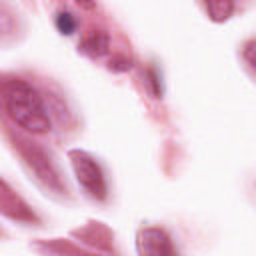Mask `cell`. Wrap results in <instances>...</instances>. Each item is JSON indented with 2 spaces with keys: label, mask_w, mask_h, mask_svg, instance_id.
Wrapping results in <instances>:
<instances>
[{
  "label": "cell",
  "mask_w": 256,
  "mask_h": 256,
  "mask_svg": "<svg viewBox=\"0 0 256 256\" xmlns=\"http://www.w3.org/2000/svg\"><path fill=\"white\" fill-rule=\"evenodd\" d=\"M2 98L8 116L26 132L46 134L52 128L50 114L38 90L20 78H10L2 84Z\"/></svg>",
  "instance_id": "1"
},
{
  "label": "cell",
  "mask_w": 256,
  "mask_h": 256,
  "mask_svg": "<svg viewBox=\"0 0 256 256\" xmlns=\"http://www.w3.org/2000/svg\"><path fill=\"white\" fill-rule=\"evenodd\" d=\"M68 158H70L74 176L78 184L84 188V192L94 200H104L108 196V184L96 158L84 150H70Z\"/></svg>",
  "instance_id": "2"
},
{
  "label": "cell",
  "mask_w": 256,
  "mask_h": 256,
  "mask_svg": "<svg viewBox=\"0 0 256 256\" xmlns=\"http://www.w3.org/2000/svg\"><path fill=\"white\" fill-rule=\"evenodd\" d=\"M136 250L146 256H170L176 252L170 236L156 226L142 228L136 236Z\"/></svg>",
  "instance_id": "3"
},
{
  "label": "cell",
  "mask_w": 256,
  "mask_h": 256,
  "mask_svg": "<svg viewBox=\"0 0 256 256\" xmlns=\"http://www.w3.org/2000/svg\"><path fill=\"white\" fill-rule=\"evenodd\" d=\"M26 144H28V146H26L22 152H24V156H26L28 164H30V166L34 168V172L38 174V178H40V180H44V182H46V186H50V188H54V190H62L60 178H58V174H56L54 166L50 164V160L44 156V152H42L40 148L32 146L30 142H26Z\"/></svg>",
  "instance_id": "4"
},
{
  "label": "cell",
  "mask_w": 256,
  "mask_h": 256,
  "mask_svg": "<svg viewBox=\"0 0 256 256\" xmlns=\"http://www.w3.org/2000/svg\"><path fill=\"white\" fill-rule=\"evenodd\" d=\"M0 210L4 214H8L10 218H14V220H34V212L2 180H0Z\"/></svg>",
  "instance_id": "5"
},
{
  "label": "cell",
  "mask_w": 256,
  "mask_h": 256,
  "mask_svg": "<svg viewBox=\"0 0 256 256\" xmlns=\"http://www.w3.org/2000/svg\"><path fill=\"white\" fill-rule=\"evenodd\" d=\"M108 46H110V38H108V34H106L104 30H92V32L86 34V36L80 40V44H78L80 52L86 54V56H90V58H100V56H104V54L108 52Z\"/></svg>",
  "instance_id": "6"
},
{
  "label": "cell",
  "mask_w": 256,
  "mask_h": 256,
  "mask_svg": "<svg viewBox=\"0 0 256 256\" xmlns=\"http://www.w3.org/2000/svg\"><path fill=\"white\" fill-rule=\"evenodd\" d=\"M212 22H226L234 14V0H202Z\"/></svg>",
  "instance_id": "7"
},
{
  "label": "cell",
  "mask_w": 256,
  "mask_h": 256,
  "mask_svg": "<svg viewBox=\"0 0 256 256\" xmlns=\"http://www.w3.org/2000/svg\"><path fill=\"white\" fill-rule=\"evenodd\" d=\"M56 28L60 34L70 36L76 32V18L70 12H58L56 14Z\"/></svg>",
  "instance_id": "8"
},
{
  "label": "cell",
  "mask_w": 256,
  "mask_h": 256,
  "mask_svg": "<svg viewBox=\"0 0 256 256\" xmlns=\"http://www.w3.org/2000/svg\"><path fill=\"white\" fill-rule=\"evenodd\" d=\"M146 78H148V84H150V90H152V94L158 98V96L162 94V84H160V76H158V72H156L154 68H150Z\"/></svg>",
  "instance_id": "9"
},
{
  "label": "cell",
  "mask_w": 256,
  "mask_h": 256,
  "mask_svg": "<svg viewBox=\"0 0 256 256\" xmlns=\"http://www.w3.org/2000/svg\"><path fill=\"white\" fill-rule=\"evenodd\" d=\"M252 50H254V42H248V44L244 46V58H246V64H248V68H250V70L254 68V58H252Z\"/></svg>",
  "instance_id": "10"
},
{
  "label": "cell",
  "mask_w": 256,
  "mask_h": 256,
  "mask_svg": "<svg viewBox=\"0 0 256 256\" xmlns=\"http://www.w3.org/2000/svg\"><path fill=\"white\" fill-rule=\"evenodd\" d=\"M110 68H114V70H128L130 68V60H126V58H114L110 62Z\"/></svg>",
  "instance_id": "11"
},
{
  "label": "cell",
  "mask_w": 256,
  "mask_h": 256,
  "mask_svg": "<svg viewBox=\"0 0 256 256\" xmlns=\"http://www.w3.org/2000/svg\"><path fill=\"white\" fill-rule=\"evenodd\" d=\"M76 4L80 8H84V10H92L96 6V0H76Z\"/></svg>",
  "instance_id": "12"
}]
</instances>
